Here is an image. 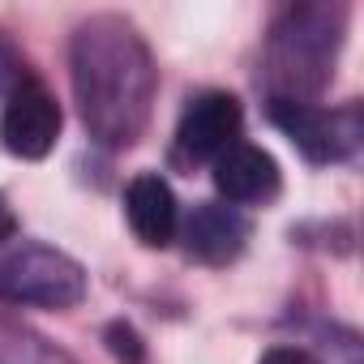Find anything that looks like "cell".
I'll list each match as a JSON object with an SVG mask.
<instances>
[{
  "mask_svg": "<svg viewBox=\"0 0 364 364\" xmlns=\"http://www.w3.org/2000/svg\"><path fill=\"white\" fill-rule=\"evenodd\" d=\"M124 215H129V228L133 236L146 245V249H167L180 232V206H176V193L163 176L154 171H141L129 180L124 189Z\"/></svg>",
  "mask_w": 364,
  "mask_h": 364,
  "instance_id": "9",
  "label": "cell"
},
{
  "mask_svg": "<svg viewBox=\"0 0 364 364\" xmlns=\"http://www.w3.org/2000/svg\"><path fill=\"white\" fill-rule=\"evenodd\" d=\"M240 129H245L240 103L223 90H206V95L189 99V107L180 112L171 150L180 163H215L219 154H228L240 141Z\"/></svg>",
  "mask_w": 364,
  "mask_h": 364,
  "instance_id": "6",
  "label": "cell"
},
{
  "mask_svg": "<svg viewBox=\"0 0 364 364\" xmlns=\"http://www.w3.org/2000/svg\"><path fill=\"white\" fill-rule=\"evenodd\" d=\"M69 77L82 124L107 150L133 146L150 120L159 69L146 39L116 14H95L73 31Z\"/></svg>",
  "mask_w": 364,
  "mask_h": 364,
  "instance_id": "1",
  "label": "cell"
},
{
  "mask_svg": "<svg viewBox=\"0 0 364 364\" xmlns=\"http://www.w3.org/2000/svg\"><path fill=\"white\" fill-rule=\"evenodd\" d=\"M0 364H73L60 347L43 343L39 334L14 326V321H0Z\"/></svg>",
  "mask_w": 364,
  "mask_h": 364,
  "instance_id": "10",
  "label": "cell"
},
{
  "mask_svg": "<svg viewBox=\"0 0 364 364\" xmlns=\"http://www.w3.org/2000/svg\"><path fill=\"white\" fill-rule=\"evenodd\" d=\"M60 103L56 95L26 77L22 86H14L5 95V112H0V146L18 159H43L52 154L56 137H60Z\"/></svg>",
  "mask_w": 364,
  "mask_h": 364,
  "instance_id": "5",
  "label": "cell"
},
{
  "mask_svg": "<svg viewBox=\"0 0 364 364\" xmlns=\"http://www.w3.org/2000/svg\"><path fill=\"white\" fill-rule=\"evenodd\" d=\"M103 338H107V351H112L120 364H141V360H146V347H141V338H137V330H133L129 321H112V326L103 330Z\"/></svg>",
  "mask_w": 364,
  "mask_h": 364,
  "instance_id": "11",
  "label": "cell"
},
{
  "mask_svg": "<svg viewBox=\"0 0 364 364\" xmlns=\"http://www.w3.org/2000/svg\"><path fill=\"white\" fill-rule=\"evenodd\" d=\"M180 236H185V249H189L193 262L228 266L249 245V219L228 202H202V206L189 210L185 223H180Z\"/></svg>",
  "mask_w": 364,
  "mask_h": 364,
  "instance_id": "7",
  "label": "cell"
},
{
  "mask_svg": "<svg viewBox=\"0 0 364 364\" xmlns=\"http://www.w3.org/2000/svg\"><path fill=\"white\" fill-rule=\"evenodd\" d=\"M215 189L228 198V206H257L279 193V163L262 146L236 141L228 154L215 159Z\"/></svg>",
  "mask_w": 364,
  "mask_h": 364,
  "instance_id": "8",
  "label": "cell"
},
{
  "mask_svg": "<svg viewBox=\"0 0 364 364\" xmlns=\"http://www.w3.org/2000/svg\"><path fill=\"white\" fill-rule=\"evenodd\" d=\"M86 296V270L52 245H18L0 253V300L35 309H73Z\"/></svg>",
  "mask_w": 364,
  "mask_h": 364,
  "instance_id": "3",
  "label": "cell"
},
{
  "mask_svg": "<svg viewBox=\"0 0 364 364\" xmlns=\"http://www.w3.org/2000/svg\"><path fill=\"white\" fill-rule=\"evenodd\" d=\"M262 364H321V360H313L304 347H270L262 355Z\"/></svg>",
  "mask_w": 364,
  "mask_h": 364,
  "instance_id": "13",
  "label": "cell"
},
{
  "mask_svg": "<svg viewBox=\"0 0 364 364\" xmlns=\"http://www.w3.org/2000/svg\"><path fill=\"white\" fill-rule=\"evenodd\" d=\"M270 124L291 137V146L309 163H343L355 154L364 124L360 107H321V103H296V99H270Z\"/></svg>",
  "mask_w": 364,
  "mask_h": 364,
  "instance_id": "4",
  "label": "cell"
},
{
  "mask_svg": "<svg viewBox=\"0 0 364 364\" xmlns=\"http://www.w3.org/2000/svg\"><path fill=\"white\" fill-rule=\"evenodd\" d=\"M31 73H26V60H22V52L9 43V39H0V99H5L14 86H22Z\"/></svg>",
  "mask_w": 364,
  "mask_h": 364,
  "instance_id": "12",
  "label": "cell"
},
{
  "mask_svg": "<svg viewBox=\"0 0 364 364\" xmlns=\"http://www.w3.org/2000/svg\"><path fill=\"white\" fill-rule=\"evenodd\" d=\"M14 236H18V215H14L9 198L0 193V245H5V240H14Z\"/></svg>",
  "mask_w": 364,
  "mask_h": 364,
  "instance_id": "14",
  "label": "cell"
},
{
  "mask_svg": "<svg viewBox=\"0 0 364 364\" xmlns=\"http://www.w3.org/2000/svg\"><path fill=\"white\" fill-rule=\"evenodd\" d=\"M347 9L343 5H291L270 39H266V86L270 99L313 103L334 77V60L343 48Z\"/></svg>",
  "mask_w": 364,
  "mask_h": 364,
  "instance_id": "2",
  "label": "cell"
}]
</instances>
